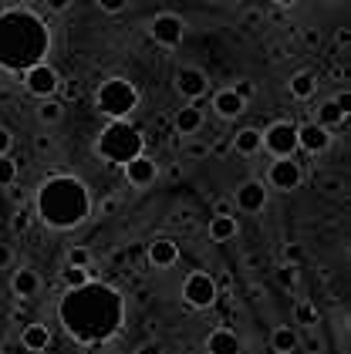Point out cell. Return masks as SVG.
Segmentation results:
<instances>
[{
  "mask_svg": "<svg viewBox=\"0 0 351 354\" xmlns=\"http://www.w3.org/2000/svg\"><path fill=\"white\" fill-rule=\"evenodd\" d=\"M61 327L78 344H105L125 324V300L115 287L88 280L84 287L64 290L57 304Z\"/></svg>",
  "mask_w": 351,
  "mask_h": 354,
  "instance_id": "6da1fadb",
  "label": "cell"
},
{
  "mask_svg": "<svg viewBox=\"0 0 351 354\" xmlns=\"http://www.w3.org/2000/svg\"><path fill=\"white\" fill-rule=\"evenodd\" d=\"M51 48L48 24L24 7L0 10V68L24 75L34 64H41Z\"/></svg>",
  "mask_w": 351,
  "mask_h": 354,
  "instance_id": "7a4b0ae2",
  "label": "cell"
},
{
  "mask_svg": "<svg viewBox=\"0 0 351 354\" xmlns=\"http://www.w3.org/2000/svg\"><path fill=\"white\" fill-rule=\"evenodd\" d=\"M91 213V192L78 176L57 172L48 176L37 189V216L51 230H75Z\"/></svg>",
  "mask_w": 351,
  "mask_h": 354,
  "instance_id": "3957f363",
  "label": "cell"
},
{
  "mask_svg": "<svg viewBox=\"0 0 351 354\" xmlns=\"http://www.w3.org/2000/svg\"><path fill=\"white\" fill-rule=\"evenodd\" d=\"M142 149H145V138L129 122H108L102 129V136H98V142H95V152L105 162H115V165H129L132 159L142 156Z\"/></svg>",
  "mask_w": 351,
  "mask_h": 354,
  "instance_id": "277c9868",
  "label": "cell"
},
{
  "mask_svg": "<svg viewBox=\"0 0 351 354\" xmlns=\"http://www.w3.org/2000/svg\"><path fill=\"white\" fill-rule=\"evenodd\" d=\"M95 105L111 122H125L135 111V105H138V88L132 82H125V78H108L95 91Z\"/></svg>",
  "mask_w": 351,
  "mask_h": 354,
  "instance_id": "5b68a950",
  "label": "cell"
},
{
  "mask_svg": "<svg viewBox=\"0 0 351 354\" xmlns=\"http://www.w3.org/2000/svg\"><path fill=\"white\" fill-rule=\"evenodd\" d=\"M216 294H219V287H216V280L206 270L189 273L186 280H183V300H186V307H192V310H206V307H213Z\"/></svg>",
  "mask_w": 351,
  "mask_h": 354,
  "instance_id": "8992f818",
  "label": "cell"
},
{
  "mask_svg": "<svg viewBox=\"0 0 351 354\" xmlns=\"http://www.w3.org/2000/svg\"><path fill=\"white\" fill-rule=\"evenodd\" d=\"M264 149H267L270 156H277V159H291L297 149V125H291V122H273V125H267Z\"/></svg>",
  "mask_w": 351,
  "mask_h": 354,
  "instance_id": "52a82bcc",
  "label": "cell"
},
{
  "mask_svg": "<svg viewBox=\"0 0 351 354\" xmlns=\"http://www.w3.org/2000/svg\"><path fill=\"white\" fill-rule=\"evenodd\" d=\"M24 88L30 95H37L41 102H44V98H54L57 88H61V75L54 71L48 61H41V64H34L30 71H24Z\"/></svg>",
  "mask_w": 351,
  "mask_h": 354,
  "instance_id": "ba28073f",
  "label": "cell"
},
{
  "mask_svg": "<svg viewBox=\"0 0 351 354\" xmlns=\"http://www.w3.org/2000/svg\"><path fill=\"white\" fill-rule=\"evenodd\" d=\"M186 37V21L179 14H159L152 21V41L159 48H179Z\"/></svg>",
  "mask_w": 351,
  "mask_h": 354,
  "instance_id": "9c48e42d",
  "label": "cell"
},
{
  "mask_svg": "<svg viewBox=\"0 0 351 354\" xmlns=\"http://www.w3.org/2000/svg\"><path fill=\"white\" fill-rule=\"evenodd\" d=\"M300 183H304L300 162H294V159H277V162H270V172H267V183H264V186H273V189H280V192H294Z\"/></svg>",
  "mask_w": 351,
  "mask_h": 354,
  "instance_id": "30bf717a",
  "label": "cell"
},
{
  "mask_svg": "<svg viewBox=\"0 0 351 354\" xmlns=\"http://www.w3.org/2000/svg\"><path fill=\"white\" fill-rule=\"evenodd\" d=\"M176 91L186 98V102H196V98H203L206 91H210V78H206V71H199V68H179L176 71Z\"/></svg>",
  "mask_w": 351,
  "mask_h": 354,
  "instance_id": "8fae6325",
  "label": "cell"
},
{
  "mask_svg": "<svg viewBox=\"0 0 351 354\" xmlns=\"http://www.w3.org/2000/svg\"><path fill=\"white\" fill-rule=\"evenodd\" d=\"M297 149H304L307 156H321L331 149V132L321 129L318 122H304L297 125Z\"/></svg>",
  "mask_w": 351,
  "mask_h": 354,
  "instance_id": "7c38bea8",
  "label": "cell"
},
{
  "mask_svg": "<svg viewBox=\"0 0 351 354\" xmlns=\"http://www.w3.org/2000/svg\"><path fill=\"white\" fill-rule=\"evenodd\" d=\"M233 206H237L240 213H260V209L267 206V186H264L260 179L240 183V189L233 196Z\"/></svg>",
  "mask_w": 351,
  "mask_h": 354,
  "instance_id": "4fadbf2b",
  "label": "cell"
},
{
  "mask_svg": "<svg viewBox=\"0 0 351 354\" xmlns=\"http://www.w3.org/2000/svg\"><path fill=\"white\" fill-rule=\"evenodd\" d=\"M122 169H125V183L135 186V189H145V186H152L159 179V162H152L149 156H138V159H132Z\"/></svg>",
  "mask_w": 351,
  "mask_h": 354,
  "instance_id": "5bb4252c",
  "label": "cell"
},
{
  "mask_svg": "<svg viewBox=\"0 0 351 354\" xmlns=\"http://www.w3.org/2000/svg\"><path fill=\"white\" fill-rule=\"evenodd\" d=\"M145 257H149V263H152V267L169 270V267H176V260H179V246H176V240H169V236H159V240H152V243H149Z\"/></svg>",
  "mask_w": 351,
  "mask_h": 354,
  "instance_id": "9a60e30c",
  "label": "cell"
},
{
  "mask_svg": "<svg viewBox=\"0 0 351 354\" xmlns=\"http://www.w3.org/2000/svg\"><path fill=\"white\" fill-rule=\"evenodd\" d=\"M213 111L219 115V118L230 122V118H240L243 111H246V102L233 95V88H223V91H216L213 95Z\"/></svg>",
  "mask_w": 351,
  "mask_h": 354,
  "instance_id": "2e32d148",
  "label": "cell"
},
{
  "mask_svg": "<svg viewBox=\"0 0 351 354\" xmlns=\"http://www.w3.org/2000/svg\"><path fill=\"white\" fill-rule=\"evenodd\" d=\"M172 129L179 132V136L192 138L199 129H203V109H196V105H186V109L176 111V118H172Z\"/></svg>",
  "mask_w": 351,
  "mask_h": 354,
  "instance_id": "e0dca14e",
  "label": "cell"
},
{
  "mask_svg": "<svg viewBox=\"0 0 351 354\" xmlns=\"http://www.w3.org/2000/svg\"><path fill=\"white\" fill-rule=\"evenodd\" d=\"M21 341H24V348L27 351H48V348H51V327L48 324H37V321H34V324H27L24 330H21Z\"/></svg>",
  "mask_w": 351,
  "mask_h": 354,
  "instance_id": "ac0fdd59",
  "label": "cell"
},
{
  "mask_svg": "<svg viewBox=\"0 0 351 354\" xmlns=\"http://www.w3.org/2000/svg\"><path fill=\"white\" fill-rule=\"evenodd\" d=\"M206 351L210 354H240V337H237L233 330L219 327V330H213V334L206 337Z\"/></svg>",
  "mask_w": 351,
  "mask_h": 354,
  "instance_id": "d6986e66",
  "label": "cell"
},
{
  "mask_svg": "<svg viewBox=\"0 0 351 354\" xmlns=\"http://www.w3.org/2000/svg\"><path fill=\"white\" fill-rule=\"evenodd\" d=\"M10 290L17 294L21 300L34 297L37 290H41V277H37V270H30V267H21V270L14 273V280H10Z\"/></svg>",
  "mask_w": 351,
  "mask_h": 354,
  "instance_id": "ffe728a7",
  "label": "cell"
},
{
  "mask_svg": "<svg viewBox=\"0 0 351 354\" xmlns=\"http://www.w3.org/2000/svg\"><path fill=\"white\" fill-rule=\"evenodd\" d=\"M314 122H318L321 129H327V132H331V129L345 125V122H348V115L338 109V102H334V98H327V102H321V105L314 109Z\"/></svg>",
  "mask_w": 351,
  "mask_h": 354,
  "instance_id": "44dd1931",
  "label": "cell"
},
{
  "mask_svg": "<svg viewBox=\"0 0 351 354\" xmlns=\"http://www.w3.org/2000/svg\"><path fill=\"white\" fill-rule=\"evenodd\" d=\"M297 344H300V337H297V330L291 324L273 327V334H270V348H273V354H294Z\"/></svg>",
  "mask_w": 351,
  "mask_h": 354,
  "instance_id": "7402d4cb",
  "label": "cell"
},
{
  "mask_svg": "<svg viewBox=\"0 0 351 354\" xmlns=\"http://www.w3.org/2000/svg\"><path fill=\"white\" fill-rule=\"evenodd\" d=\"M260 149H264V132L260 129H240L233 136V152H240V156H257Z\"/></svg>",
  "mask_w": 351,
  "mask_h": 354,
  "instance_id": "603a6c76",
  "label": "cell"
},
{
  "mask_svg": "<svg viewBox=\"0 0 351 354\" xmlns=\"http://www.w3.org/2000/svg\"><path fill=\"white\" fill-rule=\"evenodd\" d=\"M206 233H210L213 243L233 240V236H237V216H213L210 219V226H206Z\"/></svg>",
  "mask_w": 351,
  "mask_h": 354,
  "instance_id": "cb8c5ba5",
  "label": "cell"
},
{
  "mask_svg": "<svg viewBox=\"0 0 351 354\" xmlns=\"http://www.w3.org/2000/svg\"><path fill=\"white\" fill-rule=\"evenodd\" d=\"M287 91H291L294 98H311V95L318 91V78H314L311 71H294V75L287 78Z\"/></svg>",
  "mask_w": 351,
  "mask_h": 354,
  "instance_id": "d4e9b609",
  "label": "cell"
},
{
  "mask_svg": "<svg viewBox=\"0 0 351 354\" xmlns=\"http://www.w3.org/2000/svg\"><path fill=\"white\" fill-rule=\"evenodd\" d=\"M61 115H64V105H61L57 98H44V102L37 105V118H41L44 125H57Z\"/></svg>",
  "mask_w": 351,
  "mask_h": 354,
  "instance_id": "484cf974",
  "label": "cell"
},
{
  "mask_svg": "<svg viewBox=\"0 0 351 354\" xmlns=\"http://www.w3.org/2000/svg\"><path fill=\"white\" fill-rule=\"evenodd\" d=\"M61 280H64V287H68V290L84 287V283L91 280V267H88V270H78V267H64V270H61Z\"/></svg>",
  "mask_w": 351,
  "mask_h": 354,
  "instance_id": "4316f807",
  "label": "cell"
},
{
  "mask_svg": "<svg viewBox=\"0 0 351 354\" xmlns=\"http://www.w3.org/2000/svg\"><path fill=\"white\" fill-rule=\"evenodd\" d=\"M294 321L300 327H314V324H318V310H314V304L300 300V304L294 307Z\"/></svg>",
  "mask_w": 351,
  "mask_h": 354,
  "instance_id": "83f0119b",
  "label": "cell"
},
{
  "mask_svg": "<svg viewBox=\"0 0 351 354\" xmlns=\"http://www.w3.org/2000/svg\"><path fill=\"white\" fill-rule=\"evenodd\" d=\"M277 283H280L284 290H294L297 283H300V270H297V267H291V263L277 267Z\"/></svg>",
  "mask_w": 351,
  "mask_h": 354,
  "instance_id": "f1b7e54d",
  "label": "cell"
},
{
  "mask_svg": "<svg viewBox=\"0 0 351 354\" xmlns=\"http://www.w3.org/2000/svg\"><path fill=\"white\" fill-rule=\"evenodd\" d=\"M14 179H17V162L10 156H0V189L14 186Z\"/></svg>",
  "mask_w": 351,
  "mask_h": 354,
  "instance_id": "f546056e",
  "label": "cell"
},
{
  "mask_svg": "<svg viewBox=\"0 0 351 354\" xmlns=\"http://www.w3.org/2000/svg\"><path fill=\"white\" fill-rule=\"evenodd\" d=\"M68 267H78V270H88V267H91L88 246H71V250H68Z\"/></svg>",
  "mask_w": 351,
  "mask_h": 354,
  "instance_id": "4dcf8cb0",
  "label": "cell"
},
{
  "mask_svg": "<svg viewBox=\"0 0 351 354\" xmlns=\"http://www.w3.org/2000/svg\"><path fill=\"white\" fill-rule=\"evenodd\" d=\"M183 152H186V159H206V156H210V145L199 142V138H186Z\"/></svg>",
  "mask_w": 351,
  "mask_h": 354,
  "instance_id": "1f68e13d",
  "label": "cell"
},
{
  "mask_svg": "<svg viewBox=\"0 0 351 354\" xmlns=\"http://www.w3.org/2000/svg\"><path fill=\"white\" fill-rule=\"evenodd\" d=\"M57 95H61L64 102H81V84L78 82H61Z\"/></svg>",
  "mask_w": 351,
  "mask_h": 354,
  "instance_id": "d6a6232c",
  "label": "cell"
},
{
  "mask_svg": "<svg viewBox=\"0 0 351 354\" xmlns=\"http://www.w3.org/2000/svg\"><path fill=\"white\" fill-rule=\"evenodd\" d=\"M233 95H237V98H243V102H250V98L257 95V84L250 82V78H243V82L233 84Z\"/></svg>",
  "mask_w": 351,
  "mask_h": 354,
  "instance_id": "836d02e7",
  "label": "cell"
},
{
  "mask_svg": "<svg viewBox=\"0 0 351 354\" xmlns=\"http://www.w3.org/2000/svg\"><path fill=\"white\" fill-rule=\"evenodd\" d=\"M318 186H321V192H331V196H341V192H345V183H341L338 176H324Z\"/></svg>",
  "mask_w": 351,
  "mask_h": 354,
  "instance_id": "e575fe53",
  "label": "cell"
},
{
  "mask_svg": "<svg viewBox=\"0 0 351 354\" xmlns=\"http://www.w3.org/2000/svg\"><path fill=\"white\" fill-rule=\"evenodd\" d=\"M95 3H98V10H102V14H118V10H125V3H129V0H95Z\"/></svg>",
  "mask_w": 351,
  "mask_h": 354,
  "instance_id": "d590c367",
  "label": "cell"
},
{
  "mask_svg": "<svg viewBox=\"0 0 351 354\" xmlns=\"http://www.w3.org/2000/svg\"><path fill=\"white\" fill-rule=\"evenodd\" d=\"M284 260H287V263H291V267H297V263H300V260H304V250H300V246H297V243L284 246Z\"/></svg>",
  "mask_w": 351,
  "mask_h": 354,
  "instance_id": "8d00e7d4",
  "label": "cell"
},
{
  "mask_svg": "<svg viewBox=\"0 0 351 354\" xmlns=\"http://www.w3.org/2000/svg\"><path fill=\"white\" fill-rule=\"evenodd\" d=\"M41 3H44L48 14H64V10L71 7V0H41Z\"/></svg>",
  "mask_w": 351,
  "mask_h": 354,
  "instance_id": "74e56055",
  "label": "cell"
},
{
  "mask_svg": "<svg viewBox=\"0 0 351 354\" xmlns=\"http://www.w3.org/2000/svg\"><path fill=\"white\" fill-rule=\"evenodd\" d=\"M14 263V246L10 243H0V270H7Z\"/></svg>",
  "mask_w": 351,
  "mask_h": 354,
  "instance_id": "f35d334b",
  "label": "cell"
},
{
  "mask_svg": "<svg viewBox=\"0 0 351 354\" xmlns=\"http://www.w3.org/2000/svg\"><path fill=\"white\" fill-rule=\"evenodd\" d=\"M98 209H102V216H115V213H118V199H115V196H105Z\"/></svg>",
  "mask_w": 351,
  "mask_h": 354,
  "instance_id": "ab89813d",
  "label": "cell"
},
{
  "mask_svg": "<svg viewBox=\"0 0 351 354\" xmlns=\"http://www.w3.org/2000/svg\"><path fill=\"white\" fill-rule=\"evenodd\" d=\"M213 216H233V203H230V199H216Z\"/></svg>",
  "mask_w": 351,
  "mask_h": 354,
  "instance_id": "60d3db41",
  "label": "cell"
},
{
  "mask_svg": "<svg viewBox=\"0 0 351 354\" xmlns=\"http://www.w3.org/2000/svg\"><path fill=\"white\" fill-rule=\"evenodd\" d=\"M10 149H14V136L7 129H0V156H10Z\"/></svg>",
  "mask_w": 351,
  "mask_h": 354,
  "instance_id": "b9f144b4",
  "label": "cell"
},
{
  "mask_svg": "<svg viewBox=\"0 0 351 354\" xmlns=\"http://www.w3.org/2000/svg\"><path fill=\"white\" fill-rule=\"evenodd\" d=\"M10 226H14V233H24L27 230V209H17V216H14Z\"/></svg>",
  "mask_w": 351,
  "mask_h": 354,
  "instance_id": "7bdbcfd3",
  "label": "cell"
},
{
  "mask_svg": "<svg viewBox=\"0 0 351 354\" xmlns=\"http://www.w3.org/2000/svg\"><path fill=\"white\" fill-rule=\"evenodd\" d=\"M304 41H307L311 48H318V44H321V34H318L314 28H304Z\"/></svg>",
  "mask_w": 351,
  "mask_h": 354,
  "instance_id": "ee69618b",
  "label": "cell"
},
{
  "mask_svg": "<svg viewBox=\"0 0 351 354\" xmlns=\"http://www.w3.org/2000/svg\"><path fill=\"white\" fill-rule=\"evenodd\" d=\"M135 354H165V351H162L159 344H142V348H138Z\"/></svg>",
  "mask_w": 351,
  "mask_h": 354,
  "instance_id": "f6af8a7d",
  "label": "cell"
},
{
  "mask_svg": "<svg viewBox=\"0 0 351 354\" xmlns=\"http://www.w3.org/2000/svg\"><path fill=\"white\" fill-rule=\"evenodd\" d=\"M51 149H54V145H51V138H44V136L37 138V152H51Z\"/></svg>",
  "mask_w": 351,
  "mask_h": 354,
  "instance_id": "bcb514c9",
  "label": "cell"
},
{
  "mask_svg": "<svg viewBox=\"0 0 351 354\" xmlns=\"http://www.w3.org/2000/svg\"><path fill=\"white\" fill-rule=\"evenodd\" d=\"M17 3H21L24 10H30V3H37V0H17Z\"/></svg>",
  "mask_w": 351,
  "mask_h": 354,
  "instance_id": "7dc6e473",
  "label": "cell"
},
{
  "mask_svg": "<svg viewBox=\"0 0 351 354\" xmlns=\"http://www.w3.org/2000/svg\"><path fill=\"white\" fill-rule=\"evenodd\" d=\"M273 3H280V7H291V3H297V0H273Z\"/></svg>",
  "mask_w": 351,
  "mask_h": 354,
  "instance_id": "c3c4849f",
  "label": "cell"
},
{
  "mask_svg": "<svg viewBox=\"0 0 351 354\" xmlns=\"http://www.w3.org/2000/svg\"><path fill=\"white\" fill-rule=\"evenodd\" d=\"M223 3H230V7H237V3H240V0H223Z\"/></svg>",
  "mask_w": 351,
  "mask_h": 354,
  "instance_id": "681fc988",
  "label": "cell"
}]
</instances>
